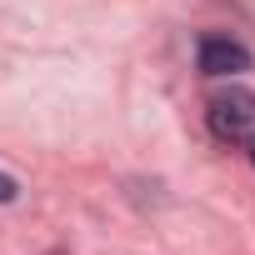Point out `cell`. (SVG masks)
Returning <instances> with one entry per match:
<instances>
[{"mask_svg": "<svg viewBox=\"0 0 255 255\" xmlns=\"http://www.w3.org/2000/svg\"><path fill=\"white\" fill-rule=\"evenodd\" d=\"M205 120L225 145H255V90H245V85L215 90L205 105Z\"/></svg>", "mask_w": 255, "mask_h": 255, "instance_id": "1", "label": "cell"}, {"mask_svg": "<svg viewBox=\"0 0 255 255\" xmlns=\"http://www.w3.org/2000/svg\"><path fill=\"white\" fill-rule=\"evenodd\" d=\"M195 65L200 75H235V70H250V50L230 35H205L195 45Z\"/></svg>", "mask_w": 255, "mask_h": 255, "instance_id": "2", "label": "cell"}, {"mask_svg": "<svg viewBox=\"0 0 255 255\" xmlns=\"http://www.w3.org/2000/svg\"><path fill=\"white\" fill-rule=\"evenodd\" d=\"M15 195H20V185H15V180H10L5 170H0V205H10Z\"/></svg>", "mask_w": 255, "mask_h": 255, "instance_id": "3", "label": "cell"}]
</instances>
